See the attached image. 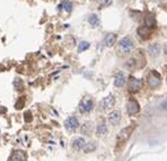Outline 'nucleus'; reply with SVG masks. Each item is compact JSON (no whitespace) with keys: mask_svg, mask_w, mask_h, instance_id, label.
Returning <instances> with one entry per match:
<instances>
[{"mask_svg":"<svg viewBox=\"0 0 167 161\" xmlns=\"http://www.w3.org/2000/svg\"><path fill=\"white\" fill-rule=\"evenodd\" d=\"M134 48V43L130 38H123L121 41L119 42V52L122 56H126L131 53V51Z\"/></svg>","mask_w":167,"mask_h":161,"instance_id":"f257e3e1","label":"nucleus"},{"mask_svg":"<svg viewBox=\"0 0 167 161\" xmlns=\"http://www.w3.org/2000/svg\"><path fill=\"white\" fill-rule=\"evenodd\" d=\"M133 129H134V125H130V126H126V127L122 128V129L119 132V134H118L116 141L119 143H124L125 141H128V140L130 139Z\"/></svg>","mask_w":167,"mask_h":161,"instance_id":"f03ea898","label":"nucleus"},{"mask_svg":"<svg viewBox=\"0 0 167 161\" xmlns=\"http://www.w3.org/2000/svg\"><path fill=\"white\" fill-rule=\"evenodd\" d=\"M94 107V101L90 97H85L82 99V101L79 103V110L82 113H89Z\"/></svg>","mask_w":167,"mask_h":161,"instance_id":"7ed1b4c3","label":"nucleus"},{"mask_svg":"<svg viewBox=\"0 0 167 161\" xmlns=\"http://www.w3.org/2000/svg\"><path fill=\"white\" fill-rule=\"evenodd\" d=\"M147 82H148V85L151 89H157L158 85L160 84V75L157 71H151L147 76Z\"/></svg>","mask_w":167,"mask_h":161,"instance_id":"20e7f679","label":"nucleus"},{"mask_svg":"<svg viewBox=\"0 0 167 161\" xmlns=\"http://www.w3.org/2000/svg\"><path fill=\"white\" fill-rule=\"evenodd\" d=\"M126 111H128V115L129 116H136L139 113L140 111V105L138 103L137 100L134 99H130L128 103H126Z\"/></svg>","mask_w":167,"mask_h":161,"instance_id":"39448f33","label":"nucleus"},{"mask_svg":"<svg viewBox=\"0 0 167 161\" xmlns=\"http://www.w3.org/2000/svg\"><path fill=\"white\" fill-rule=\"evenodd\" d=\"M115 105V98L114 95H107L106 98H104L100 103V110H107V109L113 108Z\"/></svg>","mask_w":167,"mask_h":161,"instance_id":"423d86ee","label":"nucleus"},{"mask_svg":"<svg viewBox=\"0 0 167 161\" xmlns=\"http://www.w3.org/2000/svg\"><path fill=\"white\" fill-rule=\"evenodd\" d=\"M64 127L68 132H74L79 127V121L76 117H69L64 121Z\"/></svg>","mask_w":167,"mask_h":161,"instance_id":"0eeeda50","label":"nucleus"},{"mask_svg":"<svg viewBox=\"0 0 167 161\" xmlns=\"http://www.w3.org/2000/svg\"><path fill=\"white\" fill-rule=\"evenodd\" d=\"M142 87V79H136V77H131L129 81V91L132 93H136Z\"/></svg>","mask_w":167,"mask_h":161,"instance_id":"6e6552de","label":"nucleus"},{"mask_svg":"<svg viewBox=\"0 0 167 161\" xmlns=\"http://www.w3.org/2000/svg\"><path fill=\"white\" fill-rule=\"evenodd\" d=\"M9 161H27V154L22 150H15L11 153Z\"/></svg>","mask_w":167,"mask_h":161,"instance_id":"1a4fd4ad","label":"nucleus"},{"mask_svg":"<svg viewBox=\"0 0 167 161\" xmlns=\"http://www.w3.org/2000/svg\"><path fill=\"white\" fill-rule=\"evenodd\" d=\"M121 120V113L119 110H114L108 115V121L111 125H118Z\"/></svg>","mask_w":167,"mask_h":161,"instance_id":"9d476101","label":"nucleus"},{"mask_svg":"<svg viewBox=\"0 0 167 161\" xmlns=\"http://www.w3.org/2000/svg\"><path fill=\"white\" fill-rule=\"evenodd\" d=\"M107 126H106V124H105V121H100L98 125H97L96 127V135L97 136H100V137H102V136H105V135L107 134Z\"/></svg>","mask_w":167,"mask_h":161,"instance_id":"9b49d317","label":"nucleus"},{"mask_svg":"<svg viewBox=\"0 0 167 161\" xmlns=\"http://www.w3.org/2000/svg\"><path fill=\"white\" fill-rule=\"evenodd\" d=\"M85 144L86 142L82 137H77V139H74V141H72V149H74V151H80L84 149Z\"/></svg>","mask_w":167,"mask_h":161,"instance_id":"f8f14e48","label":"nucleus"},{"mask_svg":"<svg viewBox=\"0 0 167 161\" xmlns=\"http://www.w3.org/2000/svg\"><path fill=\"white\" fill-rule=\"evenodd\" d=\"M126 82V77L123 73H119L114 79V86L115 87H122Z\"/></svg>","mask_w":167,"mask_h":161,"instance_id":"ddd939ff","label":"nucleus"},{"mask_svg":"<svg viewBox=\"0 0 167 161\" xmlns=\"http://www.w3.org/2000/svg\"><path fill=\"white\" fill-rule=\"evenodd\" d=\"M148 52L149 55L151 57H157V56H159V53H160V45L158 44V43H151V44L149 45V48H148Z\"/></svg>","mask_w":167,"mask_h":161,"instance_id":"4468645a","label":"nucleus"},{"mask_svg":"<svg viewBox=\"0 0 167 161\" xmlns=\"http://www.w3.org/2000/svg\"><path fill=\"white\" fill-rule=\"evenodd\" d=\"M138 35L142 40H147L150 36V30L147 26H140L138 29Z\"/></svg>","mask_w":167,"mask_h":161,"instance_id":"2eb2a0df","label":"nucleus"},{"mask_svg":"<svg viewBox=\"0 0 167 161\" xmlns=\"http://www.w3.org/2000/svg\"><path fill=\"white\" fill-rule=\"evenodd\" d=\"M116 42V34L114 33H110L105 36V40H104V43L106 47H113L114 43Z\"/></svg>","mask_w":167,"mask_h":161,"instance_id":"dca6fc26","label":"nucleus"},{"mask_svg":"<svg viewBox=\"0 0 167 161\" xmlns=\"http://www.w3.org/2000/svg\"><path fill=\"white\" fill-rule=\"evenodd\" d=\"M145 23H146V26L148 27V29L149 27L156 26V18H155V16L151 15V14H148V15L146 16Z\"/></svg>","mask_w":167,"mask_h":161,"instance_id":"f3484780","label":"nucleus"},{"mask_svg":"<svg viewBox=\"0 0 167 161\" xmlns=\"http://www.w3.org/2000/svg\"><path fill=\"white\" fill-rule=\"evenodd\" d=\"M88 23L93 27H97V26H100V18H98V16L95 15V14H92V15H89V17H88Z\"/></svg>","mask_w":167,"mask_h":161,"instance_id":"a211bd4d","label":"nucleus"},{"mask_svg":"<svg viewBox=\"0 0 167 161\" xmlns=\"http://www.w3.org/2000/svg\"><path fill=\"white\" fill-rule=\"evenodd\" d=\"M96 148H97L96 143L95 142H89V143H86L82 150H84L85 153H90V152H94V151L96 150Z\"/></svg>","mask_w":167,"mask_h":161,"instance_id":"6ab92c4d","label":"nucleus"},{"mask_svg":"<svg viewBox=\"0 0 167 161\" xmlns=\"http://www.w3.org/2000/svg\"><path fill=\"white\" fill-rule=\"evenodd\" d=\"M92 131H93V126H92V123H85L82 126V132L86 135H90L92 134Z\"/></svg>","mask_w":167,"mask_h":161,"instance_id":"aec40b11","label":"nucleus"},{"mask_svg":"<svg viewBox=\"0 0 167 161\" xmlns=\"http://www.w3.org/2000/svg\"><path fill=\"white\" fill-rule=\"evenodd\" d=\"M62 7H63V9H64L66 11H68V13H70V11L72 10V5H71V2L70 1H68V0L63 1Z\"/></svg>","mask_w":167,"mask_h":161,"instance_id":"412c9836","label":"nucleus"},{"mask_svg":"<svg viewBox=\"0 0 167 161\" xmlns=\"http://www.w3.org/2000/svg\"><path fill=\"white\" fill-rule=\"evenodd\" d=\"M88 48H89V43H88V42H82V43L78 45V51H79V52H82V51L87 50Z\"/></svg>","mask_w":167,"mask_h":161,"instance_id":"4be33fe9","label":"nucleus"},{"mask_svg":"<svg viewBox=\"0 0 167 161\" xmlns=\"http://www.w3.org/2000/svg\"><path fill=\"white\" fill-rule=\"evenodd\" d=\"M14 85H15L16 87H17V90H19V91L24 90V84H23L22 79H16L15 83H14Z\"/></svg>","mask_w":167,"mask_h":161,"instance_id":"5701e85b","label":"nucleus"},{"mask_svg":"<svg viewBox=\"0 0 167 161\" xmlns=\"http://www.w3.org/2000/svg\"><path fill=\"white\" fill-rule=\"evenodd\" d=\"M136 63H137L136 59H130V60H128V61H126L125 66L129 68V69H133V68L136 67Z\"/></svg>","mask_w":167,"mask_h":161,"instance_id":"b1692460","label":"nucleus"},{"mask_svg":"<svg viewBox=\"0 0 167 161\" xmlns=\"http://www.w3.org/2000/svg\"><path fill=\"white\" fill-rule=\"evenodd\" d=\"M24 105H25V99H24V98H19V100L18 101H17V103H16V109H22L23 107H24Z\"/></svg>","mask_w":167,"mask_h":161,"instance_id":"393cba45","label":"nucleus"},{"mask_svg":"<svg viewBox=\"0 0 167 161\" xmlns=\"http://www.w3.org/2000/svg\"><path fill=\"white\" fill-rule=\"evenodd\" d=\"M24 118H25V121L26 123H31L33 120V116H32V113L31 111H26L24 113Z\"/></svg>","mask_w":167,"mask_h":161,"instance_id":"a878e982","label":"nucleus"},{"mask_svg":"<svg viewBox=\"0 0 167 161\" xmlns=\"http://www.w3.org/2000/svg\"><path fill=\"white\" fill-rule=\"evenodd\" d=\"M160 108H162V110H164V111H167V99H165V100L162 101V103H160Z\"/></svg>","mask_w":167,"mask_h":161,"instance_id":"bb28decb","label":"nucleus"},{"mask_svg":"<svg viewBox=\"0 0 167 161\" xmlns=\"http://www.w3.org/2000/svg\"><path fill=\"white\" fill-rule=\"evenodd\" d=\"M112 4V0H102V7H108Z\"/></svg>","mask_w":167,"mask_h":161,"instance_id":"cd10ccee","label":"nucleus"},{"mask_svg":"<svg viewBox=\"0 0 167 161\" xmlns=\"http://www.w3.org/2000/svg\"><path fill=\"white\" fill-rule=\"evenodd\" d=\"M164 52L167 55V43H165V45H164Z\"/></svg>","mask_w":167,"mask_h":161,"instance_id":"c85d7f7f","label":"nucleus"},{"mask_svg":"<svg viewBox=\"0 0 167 161\" xmlns=\"http://www.w3.org/2000/svg\"><path fill=\"white\" fill-rule=\"evenodd\" d=\"M0 111H1V113H5V111H6V109H4V108H0Z\"/></svg>","mask_w":167,"mask_h":161,"instance_id":"c756f323","label":"nucleus"},{"mask_svg":"<svg viewBox=\"0 0 167 161\" xmlns=\"http://www.w3.org/2000/svg\"><path fill=\"white\" fill-rule=\"evenodd\" d=\"M166 82H167V76H166Z\"/></svg>","mask_w":167,"mask_h":161,"instance_id":"7c9ffc66","label":"nucleus"}]
</instances>
